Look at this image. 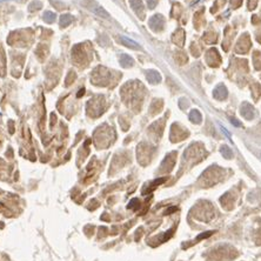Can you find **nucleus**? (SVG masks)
Masks as SVG:
<instances>
[{"label": "nucleus", "instance_id": "1", "mask_svg": "<svg viewBox=\"0 0 261 261\" xmlns=\"http://www.w3.org/2000/svg\"><path fill=\"white\" fill-rule=\"evenodd\" d=\"M119 39H120V43H121L122 45H125L126 47H130V48H134V50H140V45H139L138 43H135L134 40L130 39V38L121 35V37L119 38Z\"/></svg>", "mask_w": 261, "mask_h": 261}, {"label": "nucleus", "instance_id": "2", "mask_svg": "<svg viewBox=\"0 0 261 261\" xmlns=\"http://www.w3.org/2000/svg\"><path fill=\"white\" fill-rule=\"evenodd\" d=\"M120 65H121L122 67H125V68H127V67H132V66L134 65V61H133V59H132L130 55H127V54H122V55L120 56Z\"/></svg>", "mask_w": 261, "mask_h": 261}, {"label": "nucleus", "instance_id": "3", "mask_svg": "<svg viewBox=\"0 0 261 261\" xmlns=\"http://www.w3.org/2000/svg\"><path fill=\"white\" fill-rule=\"evenodd\" d=\"M147 79H148L149 82L155 84V82H159L160 81V75L155 71H148L147 72Z\"/></svg>", "mask_w": 261, "mask_h": 261}, {"label": "nucleus", "instance_id": "4", "mask_svg": "<svg viewBox=\"0 0 261 261\" xmlns=\"http://www.w3.org/2000/svg\"><path fill=\"white\" fill-rule=\"evenodd\" d=\"M71 20H72V17L68 15V14H64L61 15L60 18V26L61 27H66V26H68L71 24Z\"/></svg>", "mask_w": 261, "mask_h": 261}, {"label": "nucleus", "instance_id": "5", "mask_svg": "<svg viewBox=\"0 0 261 261\" xmlns=\"http://www.w3.org/2000/svg\"><path fill=\"white\" fill-rule=\"evenodd\" d=\"M94 13L98 14V15L101 17V18H108V17H110L108 13L106 12L102 7H96V8H94Z\"/></svg>", "mask_w": 261, "mask_h": 261}, {"label": "nucleus", "instance_id": "6", "mask_svg": "<svg viewBox=\"0 0 261 261\" xmlns=\"http://www.w3.org/2000/svg\"><path fill=\"white\" fill-rule=\"evenodd\" d=\"M221 153H222V155H224L226 159H230L232 157H233V153H232V151L227 146H224V147L221 148Z\"/></svg>", "mask_w": 261, "mask_h": 261}, {"label": "nucleus", "instance_id": "7", "mask_svg": "<svg viewBox=\"0 0 261 261\" xmlns=\"http://www.w3.org/2000/svg\"><path fill=\"white\" fill-rule=\"evenodd\" d=\"M44 19L46 23H53L55 20V14L53 12H46L44 14Z\"/></svg>", "mask_w": 261, "mask_h": 261}, {"label": "nucleus", "instance_id": "8", "mask_svg": "<svg viewBox=\"0 0 261 261\" xmlns=\"http://www.w3.org/2000/svg\"><path fill=\"white\" fill-rule=\"evenodd\" d=\"M214 232L213 230H208V232H205V233H201L200 235H198V238H197V240L199 241V240H202V239H207V238H209L212 234H213Z\"/></svg>", "mask_w": 261, "mask_h": 261}, {"label": "nucleus", "instance_id": "9", "mask_svg": "<svg viewBox=\"0 0 261 261\" xmlns=\"http://www.w3.org/2000/svg\"><path fill=\"white\" fill-rule=\"evenodd\" d=\"M178 208L177 207H171V208H168L166 212H165V214H171V213H173V212H175Z\"/></svg>", "mask_w": 261, "mask_h": 261}, {"label": "nucleus", "instance_id": "10", "mask_svg": "<svg viewBox=\"0 0 261 261\" xmlns=\"http://www.w3.org/2000/svg\"><path fill=\"white\" fill-rule=\"evenodd\" d=\"M84 93H85V88H81V90L78 92V94H76V96H78V98H80V96H82Z\"/></svg>", "mask_w": 261, "mask_h": 261}]
</instances>
